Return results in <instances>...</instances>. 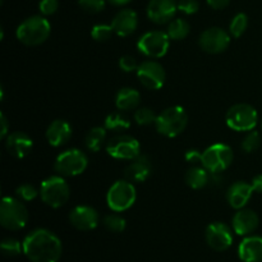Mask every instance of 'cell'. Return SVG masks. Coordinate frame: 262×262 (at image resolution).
Instances as JSON below:
<instances>
[{"label": "cell", "mask_w": 262, "mask_h": 262, "mask_svg": "<svg viewBox=\"0 0 262 262\" xmlns=\"http://www.w3.org/2000/svg\"><path fill=\"white\" fill-rule=\"evenodd\" d=\"M202 154L204 152H200L196 148H191V150H188L184 154V159L187 160V163L199 165V164L202 163Z\"/></svg>", "instance_id": "cell-40"}, {"label": "cell", "mask_w": 262, "mask_h": 262, "mask_svg": "<svg viewBox=\"0 0 262 262\" xmlns=\"http://www.w3.org/2000/svg\"><path fill=\"white\" fill-rule=\"evenodd\" d=\"M233 159L234 152L230 146L225 143H214L202 154L201 165L210 173H222L232 165Z\"/></svg>", "instance_id": "cell-9"}, {"label": "cell", "mask_w": 262, "mask_h": 262, "mask_svg": "<svg viewBox=\"0 0 262 262\" xmlns=\"http://www.w3.org/2000/svg\"><path fill=\"white\" fill-rule=\"evenodd\" d=\"M0 125H2V130H0V138L5 140L9 135V123H8L7 117L4 115V113L0 114Z\"/></svg>", "instance_id": "cell-41"}, {"label": "cell", "mask_w": 262, "mask_h": 262, "mask_svg": "<svg viewBox=\"0 0 262 262\" xmlns=\"http://www.w3.org/2000/svg\"><path fill=\"white\" fill-rule=\"evenodd\" d=\"M210 171L204 166H192L184 176L187 186L192 189H202L209 184Z\"/></svg>", "instance_id": "cell-25"}, {"label": "cell", "mask_w": 262, "mask_h": 262, "mask_svg": "<svg viewBox=\"0 0 262 262\" xmlns=\"http://www.w3.org/2000/svg\"><path fill=\"white\" fill-rule=\"evenodd\" d=\"M110 25H112L115 35L119 37H128L137 30L138 14L133 9L124 8L114 15Z\"/></svg>", "instance_id": "cell-17"}, {"label": "cell", "mask_w": 262, "mask_h": 262, "mask_svg": "<svg viewBox=\"0 0 262 262\" xmlns=\"http://www.w3.org/2000/svg\"><path fill=\"white\" fill-rule=\"evenodd\" d=\"M258 223V215L253 210L241 209L233 216L232 227L238 235H250L257 229Z\"/></svg>", "instance_id": "cell-21"}, {"label": "cell", "mask_w": 262, "mask_h": 262, "mask_svg": "<svg viewBox=\"0 0 262 262\" xmlns=\"http://www.w3.org/2000/svg\"><path fill=\"white\" fill-rule=\"evenodd\" d=\"M248 27V17L246 13H238L233 17L229 25V33L233 37L238 38L246 32Z\"/></svg>", "instance_id": "cell-29"}, {"label": "cell", "mask_w": 262, "mask_h": 262, "mask_svg": "<svg viewBox=\"0 0 262 262\" xmlns=\"http://www.w3.org/2000/svg\"><path fill=\"white\" fill-rule=\"evenodd\" d=\"M69 222L76 229L82 232H90L97 228L100 222V215L94 207L89 205H78L69 212Z\"/></svg>", "instance_id": "cell-15"}, {"label": "cell", "mask_w": 262, "mask_h": 262, "mask_svg": "<svg viewBox=\"0 0 262 262\" xmlns=\"http://www.w3.org/2000/svg\"><path fill=\"white\" fill-rule=\"evenodd\" d=\"M104 227L106 228L109 232L113 233H122L127 227V223L123 216L119 214H109L104 217Z\"/></svg>", "instance_id": "cell-32"}, {"label": "cell", "mask_w": 262, "mask_h": 262, "mask_svg": "<svg viewBox=\"0 0 262 262\" xmlns=\"http://www.w3.org/2000/svg\"><path fill=\"white\" fill-rule=\"evenodd\" d=\"M114 35L112 25H105V23H99L95 25L91 30V37L97 42H106Z\"/></svg>", "instance_id": "cell-33"}, {"label": "cell", "mask_w": 262, "mask_h": 262, "mask_svg": "<svg viewBox=\"0 0 262 262\" xmlns=\"http://www.w3.org/2000/svg\"><path fill=\"white\" fill-rule=\"evenodd\" d=\"M72 125L69 124L67 120L56 119L49 124L48 129H46V140H48L49 145L53 147H61L72 137Z\"/></svg>", "instance_id": "cell-22"}, {"label": "cell", "mask_w": 262, "mask_h": 262, "mask_svg": "<svg viewBox=\"0 0 262 262\" xmlns=\"http://www.w3.org/2000/svg\"><path fill=\"white\" fill-rule=\"evenodd\" d=\"M169 48H170V37L168 33L160 30L143 33L137 42L138 51L150 59L163 58L164 55H166Z\"/></svg>", "instance_id": "cell-10"}, {"label": "cell", "mask_w": 262, "mask_h": 262, "mask_svg": "<svg viewBox=\"0 0 262 262\" xmlns=\"http://www.w3.org/2000/svg\"><path fill=\"white\" fill-rule=\"evenodd\" d=\"M41 201L49 207L59 209L68 202L71 197V187L61 176H51L43 179L40 186Z\"/></svg>", "instance_id": "cell-5"}, {"label": "cell", "mask_w": 262, "mask_h": 262, "mask_svg": "<svg viewBox=\"0 0 262 262\" xmlns=\"http://www.w3.org/2000/svg\"><path fill=\"white\" fill-rule=\"evenodd\" d=\"M22 245L23 253L31 262H58L63 252L58 235L43 228L28 233Z\"/></svg>", "instance_id": "cell-1"}, {"label": "cell", "mask_w": 262, "mask_h": 262, "mask_svg": "<svg viewBox=\"0 0 262 262\" xmlns=\"http://www.w3.org/2000/svg\"><path fill=\"white\" fill-rule=\"evenodd\" d=\"M15 196L23 202H31L40 196V189H36L35 186L30 183H23L15 189Z\"/></svg>", "instance_id": "cell-34"}, {"label": "cell", "mask_w": 262, "mask_h": 262, "mask_svg": "<svg viewBox=\"0 0 262 262\" xmlns=\"http://www.w3.org/2000/svg\"><path fill=\"white\" fill-rule=\"evenodd\" d=\"M191 32V26L183 18H176L171 22H169L168 28H166V33L170 37V40L181 41L184 40L187 36Z\"/></svg>", "instance_id": "cell-27"}, {"label": "cell", "mask_w": 262, "mask_h": 262, "mask_svg": "<svg viewBox=\"0 0 262 262\" xmlns=\"http://www.w3.org/2000/svg\"><path fill=\"white\" fill-rule=\"evenodd\" d=\"M104 127L107 130H114V132H124V130L129 129L130 120L128 117H125L123 113L120 112H113L105 118Z\"/></svg>", "instance_id": "cell-28"}, {"label": "cell", "mask_w": 262, "mask_h": 262, "mask_svg": "<svg viewBox=\"0 0 262 262\" xmlns=\"http://www.w3.org/2000/svg\"><path fill=\"white\" fill-rule=\"evenodd\" d=\"M136 200H137V192L135 184L127 179L115 182L106 193L107 206L114 212L127 211L135 205Z\"/></svg>", "instance_id": "cell-6"}, {"label": "cell", "mask_w": 262, "mask_h": 262, "mask_svg": "<svg viewBox=\"0 0 262 262\" xmlns=\"http://www.w3.org/2000/svg\"><path fill=\"white\" fill-rule=\"evenodd\" d=\"M261 146V136L257 130H250L247 132V135L245 136V138L242 140L241 143V148L242 151L247 154H252L255 151H257Z\"/></svg>", "instance_id": "cell-30"}, {"label": "cell", "mask_w": 262, "mask_h": 262, "mask_svg": "<svg viewBox=\"0 0 262 262\" xmlns=\"http://www.w3.org/2000/svg\"><path fill=\"white\" fill-rule=\"evenodd\" d=\"M107 2H109L110 4L115 5V7H124V5L129 4L132 0H107Z\"/></svg>", "instance_id": "cell-44"}, {"label": "cell", "mask_w": 262, "mask_h": 262, "mask_svg": "<svg viewBox=\"0 0 262 262\" xmlns=\"http://www.w3.org/2000/svg\"><path fill=\"white\" fill-rule=\"evenodd\" d=\"M252 184L247 182L238 181L230 184V187L227 191V201L234 210L245 209L246 205L250 202L251 197L253 194Z\"/></svg>", "instance_id": "cell-20"}, {"label": "cell", "mask_w": 262, "mask_h": 262, "mask_svg": "<svg viewBox=\"0 0 262 262\" xmlns=\"http://www.w3.org/2000/svg\"><path fill=\"white\" fill-rule=\"evenodd\" d=\"M89 166V158L79 148H69L59 154L54 163V169L61 177H77L84 173Z\"/></svg>", "instance_id": "cell-8"}, {"label": "cell", "mask_w": 262, "mask_h": 262, "mask_svg": "<svg viewBox=\"0 0 262 262\" xmlns=\"http://www.w3.org/2000/svg\"><path fill=\"white\" fill-rule=\"evenodd\" d=\"M106 128L105 127H94L89 130L84 138V145L87 150L91 152H99L105 145L106 141Z\"/></svg>", "instance_id": "cell-26"}, {"label": "cell", "mask_w": 262, "mask_h": 262, "mask_svg": "<svg viewBox=\"0 0 262 262\" xmlns=\"http://www.w3.org/2000/svg\"><path fill=\"white\" fill-rule=\"evenodd\" d=\"M152 173V163L147 155H140L132 160V163L125 168L124 177L127 181L135 183H143L150 178Z\"/></svg>", "instance_id": "cell-19"}, {"label": "cell", "mask_w": 262, "mask_h": 262, "mask_svg": "<svg viewBox=\"0 0 262 262\" xmlns=\"http://www.w3.org/2000/svg\"><path fill=\"white\" fill-rule=\"evenodd\" d=\"M188 124V114L179 105L166 107L156 118L155 128L158 133L168 138H173L183 133Z\"/></svg>", "instance_id": "cell-3"}, {"label": "cell", "mask_w": 262, "mask_h": 262, "mask_svg": "<svg viewBox=\"0 0 262 262\" xmlns=\"http://www.w3.org/2000/svg\"><path fill=\"white\" fill-rule=\"evenodd\" d=\"M137 77L141 84L147 90H160L165 83V69L155 59L143 60L138 66Z\"/></svg>", "instance_id": "cell-12"}, {"label": "cell", "mask_w": 262, "mask_h": 262, "mask_svg": "<svg viewBox=\"0 0 262 262\" xmlns=\"http://www.w3.org/2000/svg\"><path fill=\"white\" fill-rule=\"evenodd\" d=\"M138 66L135 58L132 55H124L119 59V68L120 71L125 72V73H132V72H137Z\"/></svg>", "instance_id": "cell-39"}, {"label": "cell", "mask_w": 262, "mask_h": 262, "mask_svg": "<svg viewBox=\"0 0 262 262\" xmlns=\"http://www.w3.org/2000/svg\"><path fill=\"white\" fill-rule=\"evenodd\" d=\"M205 239L212 250L217 252L227 251L233 243L232 229L222 222L211 223L205 230Z\"/></svg>", "instance_id": "cell-14"}, {"label": "cell", "mask_w": 262, "mask_h": 262, "mask_svg": "<svg viewBox=\"0 0 262 262\" xmlns=\"http://www.w3.org/2000/svg\"><path fill=\"white\" fill-rule=\"evenodd\" d=\"M0 250L3 255L7 257H15L23 251V245H20L19 241L14 238H5L0 245Z\"/></svg>", "instance_id": "cell-35"}, {"label": "cell", "mask_w": 262, "mask_h": 262, "mask_svg": "<svg viewBox=\"0 0 262 262\" xmlns=\"http://www.w3.org/2000/svg\"><path fill=\"white\" fill-rule=\"evenodd\" d=\"M78 5L86 13L97 14L105 9L106 0H78Z\"/></svg>", "instance_id": "cell-36"}, {"label": "cell", "mask_w": 262, "mask_h": 262, "mask_svg": "<svg viewBox=\"0 0 262 262\" xmlns=\"http://www.w3.org/2000/svg\"><path fill=\"white\" fill-rule=\"evenodd\" d=\"M206 2L207 4H209V7L212 8V9L222 10L225 9V8L230 4L232 0H206Z\"/></svg>", "instance_id": "cell-42"}, {"label": "cell", "mask_w": 262, "mask_h": 262, "mask_svg": "<svg viewBox=\"0 0 262 262\" xmlns=\"http://www.w3.org/2000/svg\"><path fill=\"white\" fill-rule=\"evenodd\" d=\"M238 256L243 262H261L262 237L260 235L246 237L238 247Z\"/></svg>", "instance_id": "cell-23"}, {"label": "cell", "mask_w": 262, "mask_h": 262, "mask_svg": "<svg viewBox=\"0 0 262 262\" xmlns=\"http://www.w3.org/2000/svg\"><path fill=\"white\" fill-rule=\"evenodd\" d=\"M252 188L253 191L257 192V193H262V174H258V176L253 177L252 179Z\"/></svg>", "instance_id": "cell-43"}, {"label": "cell", "mask_w": 262, "mask_h": 262, "mask_svg": "<svg viewBox=\"0 0 262 262\" xmlns=\"http://www.w3.org/2000/svg\"><path fill=\"white\" fill-rule=\"evenodd\" d=\"M51 33V25L45 15H32L20 23L15 31L18 41L27 46H38L45 42Z\"/></svg>", "instance_id": "cell-2"}, {"label": "cell", "mask_w": 262, "mask_h": 262, "mask_svg": "<svg viewBox=\"0 0 262 262\" xmlns=\"http://www.w3.org/2000/svg\"><path fill=\"white\" fill-rule=\"evenodd\" d=\"M28 210L23 201L14 197H3L0 204V224L8 230H20L27 225Z\"/></svg>", "instance_id": "cell-4"}, {"label": "cell", "mask_w": 262, "mask_h": 262, "mask_svg": "<svg viewBox=\"0 0 262 262\" xmlns=\"http://www.w3.org/2000/svg\"><path fill=\"white\" fill-rule=\"evenodd\" d=\"M178 5L174 0H150L146 8V14L156 25H166L176 17Z\"/></svg>", "instance_id": "cell-16"}, {"label": "cell", "mask_w": 262, "mask_h": 262, "mask_svg": "<svg viewBox=\"0 0 262 262\" xmlns=\"http://www.w3.org/2000/svg\"><path fill=\"white\" fill-rule=\"evenodd\" d=\"M141 102V94L132 87H123L115 95V106L120 112L136 110Z\"/></svg>", "instance_id": "cell-24"}, {"label": "cell", "mask_w": 262, "mask_h": 262, "mask_svg": "<svg viewBox=\"0 0 262 262\" xmlns=\"http://www.w3.org/2000/svg\"><path fill=\"white\" fill-rule=\"evenodd\" d=\"M179 12L184 13V14H194L199 12L200 9V3L199 0H178L177 2Z\"/></svg>", "instance_id": "cell-37"}, {"label": "cell", "mask_w": 262, "mask_h": 262, "mask_svg": "<svg viewBox=\"0 0 262 262\" xmlns=\"http://www.w3.org/2000/svg\"><path fill=\"white\" fill-rule=\"evenodd\" d=\"M156 118L158 115L155 114L152 109L150 107H137L135 112V115H133V119L135 122L137 123L138 125H150V124H155Z\"/></svg>", "instance_id": "cell-31"}, {"label": "cell", "mask_w": 262, "mask_h": 262, "mask_svg": "<svg viewBox=\"0 0 262 262\" xmlns=\"http://www.w3.org/2000/svg\"><path fill=\"white\" fill-rule=\"evenodd\" d=\"M228 127L237 132H250L258 123V113L252 105L239 102L229 107L225 115Z\"/></svg>", "instance_id": "cell-7"}, {"label": "cell", "mask_w": 262, "mask_h": 262, "mask_svg": "<svg viewBox=\"0 0 262 262\" xmlns=\"http://www.w3.org/2000/svg\"><path fill=\"white\" fill-rule=\"evenodd\" d=\"M59 0H40L38 3V9H40L41 15H53L58 10Z\"/></svg>", "instance_id": "cell-38"}, {"label": "cell", "mask_w": 262, "mask_h": 262, "mask_svg": "<svg viewBox=\"0 0 262 262\" xmlns=\"http://www.w3.org/2000/svg\"><path fill=\"white\" fill-rule=\"evenodd\" d=\"M199 45L205 53H224L230 45V33L222 27H210L200 35Z\"/></svg>", "instance_id": "cell-13"}, {"label": "cell", "mask_w": 262, "mask_h": 262, "mask_svg": "<svg viewBox=\"0 0 262 262\" xmlns=\"http://www.w3.org/2000/svg\"><path fill=\"white\" fill-rule=\"evenodd\" d=\"M32 147V138L27 133L20 132V130L9 133L5 138V148L15 159H25L26 156L30 155Z\"/></svg>", "instance_id": "cell-18"}, {"label": "cell", "mask_w": 262, "mask_h": 262, "mask_svg": "<svg viewBox=\"0 0 262 262\" xmlns=\"http://www.w3.org/2000/svg\"><path fill=\"white\" fill-rule=\"evenodd\" d=\"M107 155L117 160H135L141 155V145L137 138L128 135H117L105 145Z\"/></svg>", "instance_id": "cell-11"}]
</instances>
